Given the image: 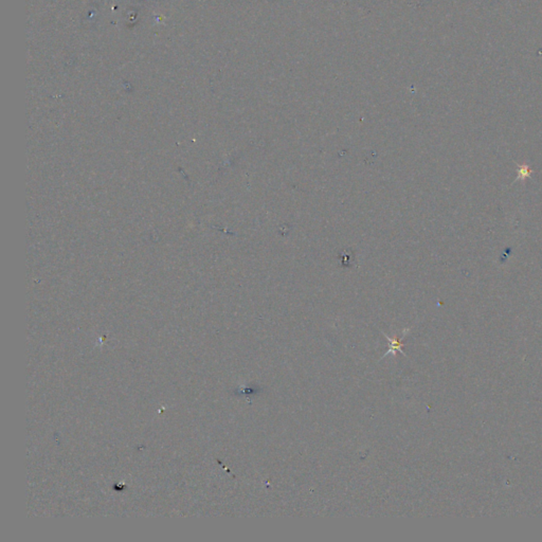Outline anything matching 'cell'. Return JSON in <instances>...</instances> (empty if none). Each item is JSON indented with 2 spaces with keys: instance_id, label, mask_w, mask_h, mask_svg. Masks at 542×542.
<instances>
[{
  "instance_id": "6da1fadb",
  "label": "cell",
  "mask_w": 542,
  "mask_h": 542,
  "mask_svg": "<svg viewBox=\"0 0 542 542\" xmlns=\"http://www.w3.org/2000/svg\"><path fill=\"white\" fill-rule=\"evenodd\" d=\"M384 335H385V337L386 339H388V340H389V342H390V350H388V352H386V353L385 354V356H384V357H385V355H389L390 353H392V354H395V353L397 352V350H400V352H401V353H402V354L403 356H406V357H407L406 353H404V352H403V350H402V347H403V344L402 343L401 339H398L397 337H394V338H390V337H389L388 335H385V333H384ZM384 357H383V358H384Z\"/></svg>"
},
{
  "instance_id": "7a4b0ae2",
  "label": "cell",
  "mask_w": 542,
  "mask_h": 542,
  "mask_svg": "<svg viewBox=\"0 0 542 542\" xmlns=\"http://www.w3.org/2000/svg\"><path fill=\"white\" fill-rule=\"evenodd\" d=\"M531 176H532V171L529 170V168L526 164L519 166V170H518L517 173V180H525L526 178H529Z\"/></svg>"
}]
</instances>
